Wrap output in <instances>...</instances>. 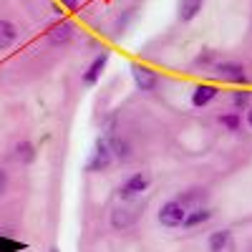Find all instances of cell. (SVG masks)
<instances>
[{
  "instance_id": "6da1fadb",
  "label": "cell",
  "mask_w": 252,
  "mask_h": 252,
  "mask_svg": "<svg viewBox=\"0 0 252 252\" xmlns=\"http://www.w3.org/2000/svg\"><path fill=\"white\" fill-rule=\"evenodd\" d=\"M215 78L222 83H232V86H247V73L245 66L237 61H217L212 68Z\"/></svg>"
},
{
  "instance_id": "7a4b0ae2",
  "label": "cell",
  "mask_w": 252,
  "mask_h": 252,
  "mask_svg": "<svg viewBox=\"0 0 252 252\" xmlns=\"http://www.w3.org/2000/svg\"><path fill=\"white\" fill-rule=\"evenodd\" d=\"M114 161V152L106 139H96L94 144V154L86 161V172H106V166Z\"/></svg>"
},
{
  "instance_id": "3957f363",
  "label": "cell",
  "mask_w": 252,
  "mask_h": 252,
  "mask_svg": "<svg viewBox=\"0 0 252 252\" xmlns=\"http://www.w3.org/2000/svg\"><path fill=\"white\" fill-rule=\"evenodd\" d=\"M131 76H134L136 89L144 91V94H152V91H157V86H159V73H157L152 66H144V63H131Z\"/></svg>"
},
{
  "instance_id": "277c9868",
  "label": "cell",
  "mask_w": 252,
  "mask_h": 252,
  "mask_svg": "<svg viewBox=\"0 0 252 252\" xmlns=\"http://www.w3.org/2000/svg\"><path fill=\"white\" fill-rule=\"evenodd\" d=\"M187 212H189V209L179 199H169V202H164L159 207V222L164 227H179V224H184Z\"/></svg>"
},
{
  "instance_id": "5b68a950",
  "label": "cell",
  "mask_w": 252,
  "mask_h": 252,
  "mask_svg": "<svg viewBox=\"0 0 252 252\" xmlns=\"http://www.w3.org/2000/svg\"><path fill=\"white\" fill-rule=\"evenodd\" d=\"M149 184H152V177L146 174V172H136V174H131L129 179H126L124 184H121V197L124 199H131V197H139L141 192H146L149 189Z\"/></svg>"
},
{
  "instance_id": "8992f818",
  "label": "cell",
  "mask_w": 252,
  "mask_h": 252,
  "mask_svg": "<svg viewBox=\"0 0 252 252\" xmlns=\"http://www.w3.org/2000/svg\"><path fill=\"white\" fill-rule=\"evenodd\" d=\"M207 247H209V252H237V242H235L229 229H217V232H212L207 240Z\"/></svg>"
},
{
  "instance_id": "52a82bcc",
  "label": "cell",
  "mask_w": 252,
  "mask_h": 252,
  "mask_svg": "<svg viewBox=\"0 0 252 252\" xmlns=\"http://www.w3.org/2000/svg\"><path fill=\"white\" fill-rule=\"evenodd\" d=\"M73 35H76V26L71 20H58V23H53L48 28V40L53 46H66Z\"/></svg>"
},
{
  "instance_id": "ba28073f",
  "label": "cell",
  "mask_w": 252,
  "mask_h": 252,
  "mask_svg": "<svg viewBox=\"0 0 252 252\" xmlns=\"http://www.w3.org/2000/svg\"><path fill=\"white\" fill-rule=\"evenodd\" d=\"M106 63H109V51H103L89 63L86 73H83V83H86V86H94V83L101 78V73L106 71Z\"/></svg>"
},
{
  "instance_id": "9c48e42d",
  "label": "cell",
  "mask_w": 252,
  "mask_h": 252,
  "mask_svg": "<svg viewBox=\"0 0 252 252\" xmlns=\"http://www.w3.org/2000/svg\"><path fill=\"white\" fill-rule=\"evenodd\" d=\"M217 86H212V83H199V86L192 91V106L194 109H204L207 103H212L217 98Z\"/></svg>"
},
{
  "instance_id": "30bf717a",
  "label": "cell",
  "mask_w": 252,
  "mask_h": 252,
  "mask_svg": "<svg viewBox=\"0 0 252 252\" xmlns=\"http://www.w3.org/2000/svg\"><path fill=\"white\" fill-rule=\"evenodd\" d=\"M204 5V0H177V18L182 23H189V20H194L199 15Z\"/></svg>"
},
{
  "instance_id": "8fae6325",
  "label": "cell",
  "mask_w": 252,
  "mask_h": 252,
  "mask_svg": "<svg viewBox=\"0 0 252 252\" xmlns=\"http://www.w3.org/2000/svg\"><path fill=\"white\" fill-rule=\"evenodd\" d=\"M209 220H212V212H209L207 207H194V209H189V212H187L182 227L184 229H194V227H199V224H204Z\"/></svg>"
},
{
  "instance_id": "7c38bea8",
  "label": "cell",
  "mask_w": 252,
  "mask_h": 252,
  "mask_svg": "<svg viewBox=\"0 0 252 252\" xmlns=\"http://www.w3.org/2000/svg\"><path fill=\"white\" fill-rule=\"evenodd\" d=\"M15 40H18V28H15V23H10V20H5V18H0V51L10 48Z\"/></svg>"
},
{
  "instance_id": "4fadbf2b",
  "label": "cell",
  "mask_w": 252,
  "mask_h": 252,
  "mask_svg": "<svg viewBox=\"0 0 252 252\" xmlns=\"http://www.w3.org/2000/svg\"><path fill=\"white\" fill-rule=\"evenodd\" d=\"M134 222V215H131V209H124V207H116V209H111V224L116 227V229H126Z\"/></svg>"
},
{
  "instance_id": "5bb4252c",
  "label": "cell",
  "mask_w": 252,
  "mask_h": 252,
  "mask_svg": "<svg viewBox=\"0 0 252 252\" xmlns=\"http://www.w3.org/2000/svg\"><path fill=\"white\" fill-rule=\"evenodd\" d=\"M15 159H18L20 164L35 161V146H33L31 141H18V144H15Z\"/></svg>"
},
{
  "instance_id": "9a60e30c",
  "label": "cell",
  "mask_w": 252,
  "mask_h": 252,
  "mask_svg": "<svg viewBox=\"0 0 252 252\" xmlns=\"http://www.w3.org/2000/svg\"><path fill=\"white\" fill-rule=\"evenodd\" d=\"M109 146H111V152H114V159H119V161H126V159L131 157L129 144H126L121 136H111L109 139Z\"/></svg>"
},
{
  "instance_id": "2e32d148",
  "label": "cell",
  "mask_w": 252,
  "mask_h": 252,
  "mask_svg": "<svg viewBox=\"0 0 252 252\" xmlns=\"http://www.w3.org/2000/svg\"><path fill=\"white\" fill-rule=\"evenodd\" d=\"M220 124L224 126L227 131H240L242 119H240V114H237V111H235V114H222V116H220Z\"/></svg>"
},
{
  "instance_id": "e0dca14e",
  "label": "cell",
  "mask_w": 252,
  "mask_h": 252,
  "mask_svg": "<svg viewBox=\"0 0 252 252\" xmlns=\"http://www.w3.org/2000/svg\"><path fill=\"white\" fill-rule=\"evenodd\" d=\"M250 101H252V91H235V96H232V103L237 111H247Z\"/></svg>"
},
{
  "instance_id": "ac0fdd59",
  "label": "cell",
  "mask_w": 252,
  "mask_h": 252,
  "mask_svg": "<svg viewBox=\"0 0 252 252\" xmlns=\"http://www.w3.org/2000/svg\"><path fill=\"white\" fill-rule=\"evenodd\" d=\"M5 189H8V172L0 169V194H5Z\"/></svg>"
},
{
  "instance_id": "d6986e66",
  "label": "cell",
  "mask_w": 252,
  "mask_h": 252,
  "mask_svg": "<svg viewBox=\"0 0 252 252\" xmlns=\"http://www.w3.org/2000/svg\"><path fill=\"white\" fill-rule=\"evenodd\" d=\"M212 61H215V53H212V51H204V53L197 58V63H212Z\"/></svg>"
},
{
  "instance_id": "ffe728a7",
  "label": "cell",
  "mask_w": 252,
  "mask_h": 252,
  "mask_svg": "<svg viewBox=\"0 0 252 252\" xmlns=\"http://www.w3.org/2000/svg\"><path fill=\"white\" fill-rule=\"evenodd\" d=\"M61 5H66L68 10H78V5H81V0H61Z\"/></svg>"
},
{
  "instance_id": "44dd1931",
  "label": "cell",
  "mask_w": 252,
  "mask_h": 252,
  "mask_svg": "<svg viewBox=\"0 0 252 252\" xmlns=\"http://www.w3.org/2000/svg\"><path fill=\"white\" fill-rule=\"evenodd\" d=\"M247 124H250V126H252V106H250V109H247Z\"/></svg>"
},
{
  "instance_id": "7402d4cb",
  "label": "cell",
  "mask_w": 252,
  "mask_h": 252,
  "mask_svg": "<svg viewBox=\"0 0 252 252\" xmlns=\"http://www.w3.org/2000/svg\"><path fill=\"white\" fill-rule=\"evenodd\" d=\"M48 252H61V250H58V247H51V250H48Z\"/></svg>"
}]
</instances>
